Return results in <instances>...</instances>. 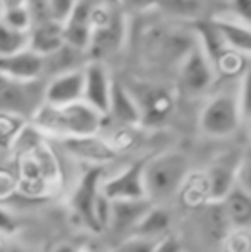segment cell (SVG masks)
I'll return each mask as SVG.
<instances>
[{
	"mask_svg": "<svg viewBox=\"0 0 251 252\" xmlns=\"http://www.w3.org/2000/svg\"><path fill=\"white\" fill-rule=\"evenodd\" d=\"M122 2L133 10H148L158 5V0H122Z\"/></svg>",
	"mask_w": 251,
	"mask_h": 252,
	"instance_id": "obj_31",
	"label": "cell"
},
{
	"mask_svg": "<svg viewBox=\"0 0 251 252\" xmlns=\"http://www.w3.org/2000/svg\"><path fill=\"white\" fill-rule=\"evenodd\" d=\"M243 119L239 91L236 93L229 90H222L212 94L203 105L198 119L201 134L215 139H224L238 130Z\"/></svg>",
	"mask_w": 251,
	"mask_h": 252,
	"instance_id": "obj_3",
	"label": "cell"
},
{
	"mask_svg": "<svg viewBox=\"0 0 251 252\" xmlns=\"http://www.w3.org/2000/svg\"><path fill=\"white\" fill-rule=\"evenodd\" d=\"M77 2H79V0H48L52 19L64 24L71 16H72Z\"/></svg>",
	"mask_w": 251,
	"mask_h": 252,
	"instance_id": "obj_27",
	"label": "cell"
},
{
	"mask_svg": "<svg viewBox=\"0 0 251 252\" xmlns=\"http://www.w3.org/2000/svg\"><path fill=\"white\" fill-rule=\"evenodd\" d=\"M31 45V30H16L0 24V57L23 52Z\"/></svg>",
	"mask_w": 251,
	"mask_h": 252,
	"instance_id": "obj_22",
	"label": "cell"
},
{
	"mask_svg": "<svg viewBox=\"0 0 251 252\" xmlns=\"http://www.w3.org/2000/svg\"><path fill=\"white\" fill-rule=\"evenodd\" d=\"M141 106L144 124H160L174 110V96L165 88L148 86L134 94Z\"/></svg>",
	"mask_w": 251,
	"mask_h": 252,
	"instance_id": "obj_15",
	"label": "cell"
},
{
	"mask_svg": "<svg viewBox=\"0 0 251 252\" xmlns=\"http://www.w3.org/2000/svg\"><path fill=\"white\" fill-rule=\"evenodd\" d=\"M153 252H181V244H179V240L176 237L165 235L164 239L158 240Z\"/></svg>",
	"mask_w": 251,
	"mask_h": 252,
	"instance_id": "obj_30",
	"label": "cell"
},
{
	"mask_svg": "<svg viewBox=\"0 0 251 252\" xmlns=\"http://www.w3.org/2000/svg\"><path fill=\"white\" fill-rule=\"evenodd\" d=\"M158 240L129 235L126 240H122V244H119L117 249H115L114 252H153V249L158 244Z\"/></svg>",
	"mask_w": 251,
	"mask_h": 252,
	"instance_id": "obj_26",
	"label": "cell"
},
{
	"mask_svg": "<svg viewBox=\"0 0 251 252\" xmlns=\"http://www.w3.org/2000/svg\"><path fill=\"white\" fill-rule=\"evenodd\" d=\"M229 14L251 26V0H229Z\"/></svg>",
	"mask_w": 251,
	"mask_h": 252,
	"instance_id": "obj_29",
	"label": "cell"
},
{
	"mask_svg": "<svg viewBox=\"0 0 251 252\" xmlns=\"http://www.w3.org/2000/svg\"><path fill=\"white\" fill-rule=\"evenodd\" d=\"M241 159V158H239ZM239 159L232 163L231 158H220L205 173L207 194L214 201H224L225 196L238 186Z\"/></svg>",
	"mask_w": 251,
	"mask_h": 252,
	"instance_id": "obj_14",
	"label": "cell"
},
{
	"mask_svg": "<svg viewBox=\"0 0 251 252\" xmlns=\"http://www.w3.org/2000/svg\"><path fill=\"white\" fill-rule=\"evenodd\" d=\"M84 96V69H74L55 74L48 79L45 101L50 105H69L81 101Z\"/></svg>",
	"mask_w": 251,
	"mask_h": 252,
	"instance_id": "obj_10",
	"label": "cell"
},
{
	"mask_svg": "<svg viewBox=\"0 0 251 252\" xmlns=\"http://www.w3.org/2000/svg\"><path fill=\"white\" fill-rule=\"evenodd\" d=\"M238 91H239V103H241L243 119L251 120V59L241 72Z\"/></svg>",
	"mask_w": 251,
	"mask_h": 252,
	"instance_id": "obj_25",
	"label": "cell"
},
{
	"mask_svg": "<svg viewBox=\"0 0 251 252\" xmlns=\"http://www.w3.org/2000/svg\"><path fill=\"white\" fill-rule=\"evenodd\" d=\"M28 0H2V9H10V7L26 5Z\"/></svg>",
	"mask_w": 251,
	"mask_h": 252,
	"instance_id": "obj_32",
	"label": "cell"
},
{
	"mask_svg": "<svg viewBox=\"0 0 251 252\" xmlns=\"http://www.w3.org/2000/svg\"><path fill=\"white\" fill-rule=\"evenodd\" d=\"M84 69V96L83 100L90 103L91 106L102 112L105 117L110 108V98L114 83L110 77V72L107 70L104 62L100 60H91Z\"/></svg>",
	"mask_w": 251,
	"mask_h": 252,
	"instance_id": "obj_8",
	"label": "cell"
},
{
	"mask_svg": "<svg viewBox=\"0 0 251 252\" xmlns=\"http://www.w3.org/2000/svg\"><path fill=\"white\" fill-rule=\"evenodd\" d=\"M0 24H5L9 28L16 30H31L33 28V17L26 5L10 7V9H2V21Z\"/></svg>",
	"mask_w": 251,
	"mask_h": 252,
	"instance_id": "obj_24",
	"label": "cell"
},
{
	"mask_svg": "<svg viewBox=\"0 0 251 252\" xmlns=\"http://www.w3.org/2000/svg\"><path fill=\"white\" fill-rule=\"evenodd\" d=\"M155 201L150 197L143 199H114L112 201V213L108 228H112L115 233H127L134 230V226L143 220V216L151 209Z\"/></svg>",
	"mask_w": 251,
	"mask_h": 252,
	"instance_id": "obj_13",
	"label": "cell"
},
{
	"mask_svg": "<svg viewBox=\"0 0 251 252\" xmlns=\"http://www.w3.org/2000/svg\"><path fill=\"white\" fill-rule=\"evenodd\" d=\"M222 202L232 225L238 228H251V194L248 190L236 186Z\"/></svg>",
	"mask_w": 251,
	"mask_h": 252,
	"instance_id": "obj_20",
	"label": "cell"
},
{
	"mask_svg": "<svg viewBox=\"0 0 251 252\" xmlns=\"http://www.w3.org/2000/svg\"><path fill=\"white\" fill-rule=\"evenodd\" d=\"M189 173V159L181 151H165L148 158L144 166L146 192L151 201H164L178 194Z\"/></svg>",
	"mask_w": 251,
	"mask_h": 252,
	"instance_id": "obj_2",
	"label": "cell"
},
{
	"mask_svg": "<svg viewBox=\"0 0 251 252\" xmlns=\"http://www.w3.org/2000/svg\"><path fill=\"white\" fill-rule=\"evenodd\" d=\"M2 252H33V251H30L28 247L16 246V244H10V246H3V251Z\"/></svg>",
	"mask_w": 251,
	"mask_h": 252,
	"instance_id": "obj_33",
	"label": "cell"
},
{
	"mask_svg": "<svg viewBox=\"0 0 251 252\" xmlns=\"http://www.w3.org/2000/svg\"><path fill=\"white\" fill-rule=\"evenodd\" d=\"M95 3L90 0H79L72 16L64 23V36L66 43L88 52L93 41L95 23H93Z\"/></svg>",
	"mask_w": 251,
	"mask_h": 252,
	"instance_id": "obj_9",
	"label": "cell"
},
{
	"mask_svg": "<svg viewBox=\"0 0 251 252\" xmlns=\"http://www.w3.org/2000/svg\"><path fill=\"white\" fill-rule=\"evenodd\" d=\"M215 24L220 33L224 34L227 45L234 52L241 53L243 57L251 59V26L243 21L232 17L231 14L225 16H214Z\"/></svg>",
	"mask_w": 251,
	"mask_h": 252,
	"instance_id": "obj_17",
	"label": "cell"
},
{
	"mask_svg": "<svg viewBox=\"0 0 251 252\" xmlns=\"http://www.w3.org/2000/svg\"><path fill=\"white\" fill-rule=\"evenodd\" d=\"M40 79L19 81L12 77L2 76L0 84V106L2 112L16 113L24 119H33L35 113L45 103V90L40 88Z\"/></svg>",
	"mask_w": 251,
	"mask_h": 252,
	"instance_id": "obj_4",
	"label": "cell"
},
{
	"mask_svg": "<svg viewBox=\"0 0 251 252\" xmlns=\"http://www.w3.org/2000/svg\"><path fill=\"white\" fill-rule=\"evenodd\" d=\"M66 45L64 36V24L50 19L45 23H38L31 28V45L35 52L41 53L43 57L57 52L59 48Z\"/></svg>",
	"mask_w": 251,
	"mask_h": 252,
	"instance_id": "obj_18",
	"label": "cell"
},
{
	"mask_svg": "<svg viewBox=\"0 0 251 252\" xmlns=\"http://www.w3.org/2000/svg\"><path fill=\"white\" fill-rule=\"evenodd\" d=\"M0 72L2 76L19 81L40 79L41 74L45 72V57L35 52L33 48L0 57Z\"/></svg>",
	"mask_w": 251,
	"mask_h": 252,
	"instance_id": "obj_12",
	"label": "cell"
},
{
	"mask_svg": "<svg viewBox=\"0 0 251 252\" xmlns=\"http://www.w3.org/2000/svg\"><path fill=\"white\" fill-rule=\"evenodd\" d=\"M102 180H104V166L93 165L83 179L79 180L76 190L72 194V208L79 215V218L95 232H100V225L97 221L95 208H97L98 196L102 192Z\"/></svg>",
	"mask_w": 251,
	"mask_h": 252,
	"instance_id": "obj_7",
	"label": "cell"
},
{
	"mask_svg": "<svg viewBox=\"0 0 251 252\" xmlns=\"http://www.w3.org/2000/svg\"><path fill=\"white\" fill-rule=\"evenodd\" d=\"M104 113L98 112L90 103L81 100L62 106L45 101L31 120L40 130L54 134L62 139L71 136L97 134L104 124Z\"/></svg>",
	"mask_w": 251,
	"mask_h": 252,
	"instance_id": "obj_1",
	"label": "cell"
},
{
	"mask_svg": "<svg viewBox=\"0 0 251 252\" xmlns=\"http://www.w3.org/2000/svg\"><path fill=\"white\" fill-rule=\"evenodd\" d=\"M172 216L162 206L153 204L151 209L143 216L140 223L134 226V230L131 232V235L136 237H144V239H164L165 235H169V228H171Z\"/></svg>",
	"mask_w": 251,
	"mask_h": 252,
	"instance_id": "obj_19",
	"label": "cell"
},
{
	"mask_svg": "<svg viewBox=\"0 0 251 252\" xmlns=\"http://www.w3.org/2000/svg\"><path fill=\"white\" fill-rule=\"evenodd\" d=\"M148 158L131 163L115 175L102 180V192L108 199H143L148 197L146 182H144V166Z\"/></svg>",
	"mask_w": 251,
	"mask_h": 252,
	"instance_id": "obj_6",
	"label": "cell"
},
{
	"mask_svg": "<svg viewBox=\"0 0 251 252\" xmlns=\"http://www.w3.org/2000/svg\"><path fill=\"white\" fill-rule=\"evenodd\" d=\"M108 115L124 127L138 126V124L143 122L141 106L134 93H131L124 84L117 83V81L114 83V90H112L110 108H108L107 117Z\"/></svg>",
	"mask_w": 251,
	"mask_h": 252,
	"instance_id": "obj_16",
	"label": "cell"
},
{
	"mask_svg": "<svg viewBox=\"0 0 251 252\" xmlns=\"http://www.w3.org/2000/svg\"><path fill=\"white\" fill-rule=\"evenodd\" d=\"M238 186L251 194V151L245 153L238 166Z\"/></svg>",
	"mask_w": 251,
	"mask_h": 252,
	"instance_id": "obj_28",
	"label": "cell"
},
{
	"mask_svg": "<svg viewBox=\"0 0 251 252\" xmlns=\"http://www.w3.org/2000/svg\"><path fill=\"white\" fill-rule=\"evenodd\" d=\"M217 74V67L214 65V62L208 59L207 53L201 50L196 41V45L179 62V86H181L182 93H186L191 98L201 96L214 86Z\"/></svg>",
	"mask_w": 251,
	"mask_h": 252,
	"instance_id": "obj_5",
	"label": "cell"
},
{
	"mask_svg": "<svg viewBox=\"0 0 251 252\" xmlns=\"http://www.w3.org/2000/svg\"><path fill=\"white\" fill-rule=\"evenodd\" d=\"M26 120L28 119H24V117H21V115H16V113L2 112V151H3V155H5L10 146H14L16 139L24 132Z\"/></svg>",
	"mask_w": 251,
	"mask_h": 252,
	"instance_id": "obj_23",
	"label": "cell"
},
{
	"mask_svg": "<svg viewBox=\"0 0 251 252\" xmlns=\"http://www.w3.org/2000/svg\"><path fill=\"white\" fill-rule=\"evenodd\" d=\"M157 7L167 16L189 19L193 23L205 17L208 0H158Z\"/></svg>",
	"mask_w": 251,
	"mask_h": 252,
	"instance_id": "obj_21",
	"label": "cell"
},
{
	"mask_svg": "<svg viewBox=\"0 0 251 252\" xmlns=\"http://www.w3.org/2000/svg\"><path fill=\"white\" fill-rule=\"evenodd\" d=\"M62 144L67 153L93 165H104L115 158L117 150L112 143L98 137L97 134L90 136H71L62 137Z\"/></svg>",
	"mask_w": 251,
	"mask_h": 252,
	"instance_id": "obj_11",
	"label": "cell"
}]
</instances>
